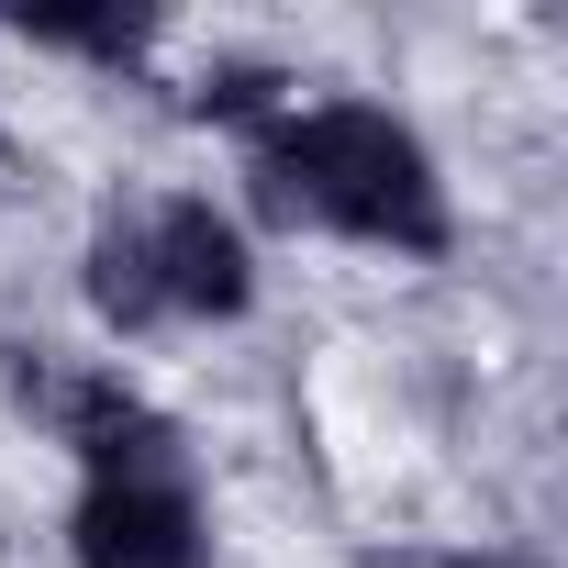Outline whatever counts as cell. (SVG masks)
Listing matches in <instances>:
<instances>
[{
  "instance_id": "obj_7",
  "label": "cell",
  "mask_w": 568,
  "mask_h": 568,
  "mask_svg": "<svg viewBox=\"0 0 568 568\" xmlns=\"http://www.w3.org/2000/svg\"><path fill=\"white\" fill-rule=\"evenodd\" d=\"M413 568H546V557H524V546H424Z\"/></svg>"
},
{
  "instance_id": "obj_4",
  "label": "cell",
  "mask_w": 568,
  "mask_h": 568,
  "mask_svg": "<svg viewBox=\"0 0 568 568\" xmlns=\"http://www.w3.org/2000/svg\"><path fill=\"white\" fill-rule=\"evenodd\" d=\"M68 568H223L190 468H123L68 490Z\"/></svg>"
},
{
  "instance_id": "obj_3",
  "label": "cell",
  "mask_w": 568,
  "mask_h": 568,
  "mask_svg": "<svg viewBox=\"0 0 568 568\" xmlns=\"http://www.w3.org/2000/svg\"><path fill=\"white\" fill-rule=\"evenodd\" d=\"M23 402L45 413V435L79 457V479H123V468H190L168 402H145V379L123 357H34Z\"/></svg>"
},
{
  "instance_id": "obj_5",
  "label": "cell",
  "mask_w": 568,
  "mask_h": 568,
  "mask_svg": "<svg viewBox=\"0 0 568 568\" xmlns=\"http://www.w3.org/2000/svg\"><path fill=\"white\" fill-rule=\"evenodd\" d=\"M0 34L34 45V57H68V68H145L156 45V12H123V0H12L0 12Z\"/></svg>"
},
{
  "instance_id": "obj_2",
  "label": "cell",
  "mask_w": 568,
  "mask_h": 568,
  "mask_svg": "<svg viewBox=\"0 0 568 568\" xmlns=\"http://www.w3.org/2000/svg\"><path fill=\"white\" fill-rule=\"evenodd\" d=\"M79 302L112 346H145L168 324H245L256 313V234L212 190L112 201L79 245Z\"/></svg>"
},
{
  "instance_id": "obj_1",
  "label": "cell",
  "mask_w": 568,
  "mask_h": 568,
  "mask_svg": "<svg viewBox=\"0 0 568 568\" xmlns=\"http://www.w3.org/2000/svg\"><path fill=\"white\" fill-rule=\"evenodd\" d=\"M245 168V212L278 234H324L390 267H435L457 256V190L435 134L402 101L368 90H291L256 134H234Z\"/></svg>"
},
{
  "instance_id": "obj_6",
  "label": "cell",
  "mask_w": 568,
  "mask_h": 568,
  "mask_svg": "<svg viewBox=\"0 0 568 568\" xmlns=\"http://www.w3.org/2000/svg\"><path fill=\"white\" fill-rule=\"evenodd\" d=\"M291 90H302L291 68H267V57H223V68H201V90H190L179 112H190V123H223V134H256Z\"/></svg>"
}]
</instances>
